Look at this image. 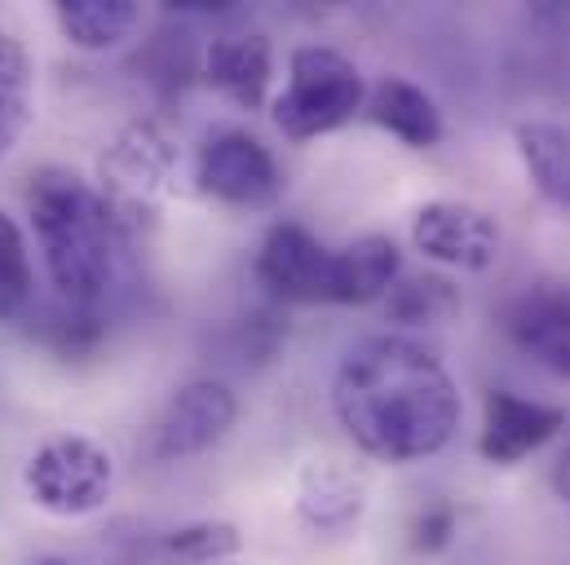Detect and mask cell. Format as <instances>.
I'll return each instance as SVG.
<instances>
[{"label": "cell", "mask_w": 570, "mask_h": 565, "mask_svg": "<svg viewBox=\"0 0 570 565\" xmlns=\"http://www.w3.org/2000/svg\"><path fill=\"white\" fill-rule=\"evenodd\" d=\"M332 412L363 455L416 464L455 437L460 389L429 345L385 331L345 349L332 376Z\"/></svg>", "instance_id": "obj_1"}, {"label": "cell", "mask_w": 570, "mask_h": 565, "mask_svg": "<svg viewBox=\"0 0 570 565\" xmlns=\"http://www.w3.org/2000/svg\"><path fill=\"white\" fill-rule=\"evenodd\" d=\"M27 208L53 305L107 327V314L129 291L134 239L111 217L98 186L71 168H40L27 190Z\"/></svg>", "instance_id": "obj_2"}, {"label": "cell", "mask_w": 570, "mask_h": 565, "mask_svg": "<svg viewBox=\"0 0 570 565\" xmlns=\"http://www.w3.org/2000/svg\"><path fill=\"white\" fill-rule=\"evenodd\" d=\"M367 102L363 71L327 49V44H301L287 58V85L275 98V125L287 141H309L345 129Z\"/></svg>", "instance_id": "obj_3"}, {"label": "cell", "mask_w": 570, "mask_h": 565, "mask_svg": "<svg viewBox=\"0 0 570 565\" xmlns=\"http://www.w3.org/2000/svg\"><path fill=\"white\" fill-rule=\"evenodd\" d=\"M22 486L31 504L49 517H89L111 499L116 464L107 446L85 433H58L22 468Z\"/></svg>", "instance_id": "obj_4"}, {"label": "cell", "mask_w": 570, "mask_h": 565, "mask_svg": "<svg viewBox=\"0 0 570 565\" xmlns=\"http://www.w3.org/2000/svg\"><path fill=\"white\" fill-rule=\"evenodd\" d=\"M173 172H177V146L155 125H129L102 155L98 195L129 239H138L142 221H150L168 199Z\"/></svg>", "instance_id": "obj_5"}, {"label": "cell", "mask_w": 570, "mask_h": 565, "mask_svg": "<svg viewBox=\"0 0 570 565\" xmlns=\"http://www.w3.org/2000/svg\"><path fill=\"white\" fill-rule=\"evenodd\" d=\"M195 186L226 208L262 212L284 199V168L257 133L222 129L195 150Z\"/></svg>", "instance_id": "obj_6"}, {"label": "cell", "mask_w": 570, "mask_h": 565, "mask_svg": "<svg viewBox=\"0 0 570 565\" xmlns=\"http://www.w3.org/2000/svg\"><path fill=\"white\" fill-rule=\"evenodd\" d=\"M257 282L287 305H336L341 261L336 248L314 239L301 221H275L253 261Z\"/></svg>", "instance_id": "obj_7"}, {"label": "cell", "mask_w": 570, "mask_h": 565, "mask_svg": "<svg viewBox=\"0 0 570 565\" xmlns=\"http://www.w3.org/2000/svg\"><path fill=\"white\" fill-rule=\"evenodd\" d=\"M504 336L544 371L570 380V275L518 287L500 309Z\"/></svg>", "instance_id": "obj_8"}, {"label": "cell", "mask_w": 570, "mask_h": 565, "mask_svg": "<svg viewBox=\"0 0 570 565\" xmlns=\"http://www.w3.org/2000/svg\"><path fill=\"white\" fill-rule=\"evenodd\" d=\"M239 420V398L226 380H190L159 412L150 433L155 459H190L213 450Z\"/></svg>", "instance_id": "obj_9"}, {"label": "cell", "mask_w": 570, "mask_h": 565, "mask_svg": "<svg viewBox=\"0 0 570 565\" xmlns=\"http://www.w3.org/2000/svg\"><path fill=\"white\" fill-rule=\"evenodd\" d=\"M416 252L446 270H487L500 257V221L464 199H433L412 217Z\"/></svg>", "instance_id": "obj_10"}, {"label": "cell", "mask_w": 570, "mask_h": 565, "mask_svg": "<svg viewBox=\"0 0 570 565\" xmlns=\"http://www.w3.org/2000/svg\"><path fill=\"white\" fill-rule=\"evenodd\" d=\"M567 428V407L522 398L513 389H491L482 398V433H478V455L495 468H513L527 455L544 450L558 433Z\"/></svg>", "instance_id": "obj_11"}, {"label": "cell", "mask_w": 570, "mask_h": 565, "mask_svg": "<svg viewBox=\"0 0 570 565\" xmlns=\"http://www.w3.org/2000/svg\"><path fill=\"white\" fill-rule=\"evenodd\" d=\"M204 76L239 111H262L271 93V76H275V49L262 31L217 36L204 53Z\"/></svg>", "instance_id": "obj_12"}, {"label": "cell", "mask_w": 570, "mask_h": 565, "mask_svg": "<svg viewBox=\"0 0 570 565\" xmlns=\"http://www.w3.org/2000/svg\"><path fill=\"white\" fill-rule=\"evenodd\" d=\"M363 508H367V486L350 464L309 459L296 473V513L305 526H314L323 535H341V531L358 526Z\"/></svg>", "instance_id": "obj_13"}, {"label": "cell", "mask_w": 570, "mask_h": 565, "mask_svg": "<svg viewBox=\"0 0 570 565\" xmlns=\"http://www.w3.org/2000/svg\"><path fill=\"white\" fill-rule=\"evenodd\" d=\"M363 111H367V120H372L376 129H385L390 138H399L403 146H412V150H433V146L442 141V133H446L438 102L429 98L421 85H412V80H403V76L376 80V85L367 89Z\"/></svg>", "instance_id": "obj_14"}, {"label": "cell", "mask_w": 570, "mask_h": 565, "mask_svg": "<svg viewBox=\"0 0 570 565\" xmlns=\"http://www.w3.org/2000/svg\"><path fill=\"white\" fill-rule=\"evenodd\" d=\"M341 282H336V305H372L385 300V291L403 275L399 244L385 235H363L350 248H336Z\"/></svg>", "instance_id": "obj_15"}, {"label": "cell", "mask_w": 570, "mask_h": 565, "mask_svg": "<svg viewBox=\"0 0 570 565\" xmlns=\"http://www.w3.org/2000/svg\"><path fill=\"white\" fill-rule=\"evenodd\" d=\"M53 18L62 27V36L85 49V53H107L116 49L120 40L134 36L142 9L138 0H58L53 4Z\"/></svg>", "instance_id": "obj_16"}, {"label": "cell", "mask_w": 570, "mask_h": 565, "mask_svg": "<svg viewBox=\"0 0 570 565\" xmlns=\"http://www.w3.org/2000/svg\"><path fill=\"white\" fill-rule=\"evenodd\" d=\"M522 168L531 177V186L558 204L570 208V129L567 125H549V120H527L513 129Z\"/></svg>", "instance_id": "obj_17"}, {"label": "cell", "mask_w": 570, "mask_h": 565, "mask_svg": "<svg viewBox=\"0 0 570 565\" xmlns=\"http://www.w3.org/2000/svg\"><path fill=\"white\" fill-rule=\"evenodd\" d=\"M385 314L399 327H442L460 314V291L442 275H399L385 291Z\"/></svg>", "instance_id": "obj_18"}, {"label": "cell", "mask_w": 570, "mask_h": 565, "mask_svg": "<svg viewBox=\"0 0 570 565\" xmlns=\"http://www.w3.org/2000/svg\"><path fill=\"white\" fill-rule=\"evenodd\" d=\"M31 120V58L13 31H0V155Z\"/></svg>", "instance_id": "obj_19"}, {"label": "cell", "mask_w": 570, "mask_h": 565, "mask_svg": "<svg viewBox=\"0 0 570 565\" xmlns=\"http://www.w3.org/2000/svg\"><path fill=\"white\" fill-rule=\"evenodd\" d=\"M31 309H36V270H31L27 235L9 212H0V314L27 318Z\"/></svg>", "instance_id": "obj_20"}, {"label": "cell", "mask_w": 570, "mask_h": 565, "mask_svg": "<svg viewBox=\"0 0 570 565\" xmlns=\"http://www.w3.org/2000/svg\"><path fill=\"white\" fill-rule=\"evenodd\" d=\"M164 548L177 562L213 565V562H226V557H239L244 535H239L235 522H190V526H177L173 535H164Z\"/></svg>", "instance_id": "obj_21"}, {"label": "cell", "mask_w": 570, "mask_h": 565, "mask_svg": "<svg viewBox=\"0 0 570 565\" xmlns=\"http://www.w3.org/2000/svg\"><path fill=\"white\" fill-rule=\"evenodd\" d=\"M455 535V508L451 504H429L412 526V548L416 553H442Z\"/></svg>", "instance_id": "obj_22"}, {"label": "cell", "mask_w": 570, "mask_h": 565, "mask_svg": "<svg viewBox=\"0 0 570 565\" xmlns=\"http://www.w3.org/2000/svg\"><path fill=\"white\" fill-rule=\"evenodd\" d=\"M549 486H553L558 499H567L570 504V446L558 455V464H553V473H549Z\"/></svg>", "instance_id": "obj_23"}, {"label": "cell", "mask_w": 570, "mask_h": 565, "mask_svg": "<svg viewBox=\"0 0 570 565\" xmlns=\"http://www.w3.org/2000/svg\"><path fill=\"white\" fill-rule=\"evenodd\" d=\"M36 565H76V562H67V557H40Z\"/></svg>", "instance_id": "obj_24"}]
</instances>
